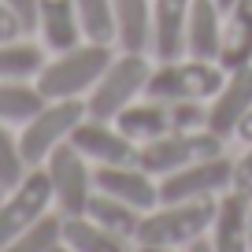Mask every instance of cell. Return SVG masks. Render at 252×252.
<instances>
[{
	"label": "cell",
	"instance_id": "obj_30",
	"mask_svg": "<svg viewBox=\"0 0 252 252\" xmlns=\"http://www.w3.org/2000/svg\"><path fill=\"white\" fill-rule=\"evenodd\" d=\"M4 4L19 15L26 33H37V0H4Z\"/></svg>",
	"mask_w": 252,
	"mask_h": 252
},
{
	"label": "cell",
	"instance_id": "obj_2",
	"mask_svg": "<svg viewBox=\"0 0 252 252\" xmlns=\"http://www.w3.org/2000/svg\"><path fill=\"white\" fill-rule=\"evenodd\" d=\"M215 200L219 197H204V200H159L152 212L141 215L134 245H163V249H186L189 241L208 234L215 215Z\"/></svg>",
	"mask_w": 252,
	"mask_h": 252
},
{
	"label": "cell",
	"instance_id": "obj_20",
	"mask_svg": "<svg viewBox=\"0 0 252 252\" xmlns=\"http://www.w3.org/2000/svg\"><path fill=\"white\" fill-rule=\"evenodd\" d=\"M219 63L226 67V71L252 63V0H237L234 8H226Z\"/></svg>",
	"mask_w": 252,
	"mask_h": 252
},
{
	"label": "cell",
	"instance_id": "obj_22",
	"mask_svg": "<svg viewBox=\"0 0 252 252\" xmlns=\"http://www.w3.org/2000/svg\"><path fill=\"white\" fill-rule=\"evenodd\" d=\"M86 215H89V219H96L104 230H111V234L130 237V241H134L145 212H137L134 204H126V200H119V197H108V193L96 189L93 200H89V208H86Z\"/></svg>",
	"mask_w": 252,
	"mask_h": 252
},
{
	"label": "cell",
	"instance_id": "obj_12",
	"mask_svg": "<svg viewBox=\"0 0 252 252\" xmlns=\"http://www.w3.org/2000/svg\"><path fill=\"white\" fill-rule=\"evenodd\" d=\"M93 186L108 197L134 204L137 212H152L159 204V178L149 174L141 163H108L93 167Z\"/></svg>",
	"mask_w": 252,
	"mask_h": 252
},
{
	"label": "cell",
	"instance_id": "obj_23",
	"mask_svg": "<svg viewBox=\"0 0 252 252\" xmlns=\"http://www.w3.org/2000/svg\"><path fill=\"white\" fill-rule=\"evenodd\" d=\"M45 96L33 82H15V78H0V123L23 126L30 115H37Z\"/></svg>",
	"mask_w": 252,
	"mask_h": 252
},
{
	"label": "cell",
	"instance_id": "obj_3",
	"mask_svg": "<svg viewBox=\"0 0 252 252\" xmlns=\"http://www.w3.org/2000/svg\"><path fill=\"white\" fill-rule=\"evenodd\" d=\"M226 78V67L215 60H197V56H178V60H152V74L149 86H145V96L152 100H212L215 89Z\"/></svg>",
	"mask_w": 252,
	"mask_h": 252
},
{
	"label": "cell",
	"instance_id": "obj_19",
	"mask_svg": "<svg viewBox=\"0 0 252 252\" xmlns=\"http://www.w3.org/2000/svg\"><path fill=\"white\" fill-rule=\"evenodd\" d=\"M119 52H149L152 45V0H111Z\"/></svg>",
	"mask_w": 252,
	"mask_h": 252
},
{
	"label": "cell",
	"instance_id": "obj_32",
	"mask_svg": "<svg viewBox=\"0 0 252 252\" xmlns=\"http://www.w3.org/2000/svg\"><path fill=\"white\" fill-rule=\"evenodd\" d=\"M186 252H215V249H212V241H208V234H204V237H197V241H189Z\"/></svg>",
	"mask_w": 252,
	"mask_h": 252
},
{
	"label": "cell",
	"instance_id": "obj_34",
	"mask_svg": "<svg viewBox=\"0 0 252 252\" xmlns=\"http://www.w3.org/2000/svg\"><path fill=\"white\" fill-rule=\"evenodd\" d=\"M48 252H71V249H67V245L60 241V245H52V249H48Z\"/></svg>",
	"mask_w": 252,
	"mask_h": 252
},
{
	"label": "cell",
	"instance_id": "obj_1",
	"mask_svg": "<svg viewBox=\"0 0 252 252\" xmlns=\"http://www.w3.org/2000/svg\"><path fill=\"white\" fill-rule=\"evenodd\" d=\"M111 60H115L111 45H104V41H78V45L56 52L52 60H45V67L33 78V86L41 89L45 100L89 96V89L100 82V74L108 71Z\"/></svg>",
	"mask_w": 252,
	"mask_h": 252
},
{
	"label": "cell",
	"instance_id": "obj_5",
	"mask_svg": "<svg viewBox=\"0 0 252 252\" xmlns=\"http://www.w3.org/2000/svg\"><path fill=\"white\" fill-rule=\"evenodd\" d=\"M86 119V96H67V100H45L37 115H30L19 126V149L30 167H41L63 141H71L74 126Z\"/></svg>",
	"mask_w": 252,
	"mask_h": 252
},
{
	"label": "cell",
	"instance_id": "obj_6",
	"mask_svg": "<svg viewBox=\"0 0 252 252\" xmlns=\"http://www.w3.org/2000/svg\"><path fill=\"white\" fill-rule=\"evenodd\" d=\"M208 156H222V137L212 134V130H167L156 141L137 145V163L156 178L174 174Z\"/></svg>",
	"mask_w": 252,
	"mask_h": 252
},
{
	"label": "cell",
	"instance_id": "obj_11",
	"mask_svg": "<svg viewBox=\"0 0 252 252\" xmlns=\"http://www.w3.org/2000/svg\"><path fill=\"white\" fill-rule=\"evenodd\" d=\"M249 108H252V63H245V67L226 71L222 86L208 100V130L219 134L222 141L234 137L241 119L249 115Z\"/></svg>",
	"mask_w": 252,
	"mask_h": 252
},
{
	"label": "cell",
	"instance_id": "obj_4",
	"mask_svg": "<svg viewBox=\"0 0 252 252\" xmlns=\"http://www.w3.org/2000/svg\"><path fill=\"white\" fill-rule=\"evenodd\" d=\"M149 74H152V56L149 52H119L108 63V71L100 74V82L89 89L86 115L115 119L126 104H134L137 96H145Z\"/></svg>",
	"mask_w": 252,
	"mask_h": 252
},
{
	"label": "cell",
	"instance_id": "obj_36",
	"mask_svg": "<svg viewBox=\"0 0 252 252\" xmlns=\"http://www.w3.org/2000/svg\"><path fill=\"white\" fill-rule=\"evenodd\" d=\"M249 252H252V219H249Z\"/></svg>",
	"mask_w": 252,
	"mask_h": 252
},
{
	"label": "cell",
	"instance_id": "obj_24",
	"mask_svg": "<svg viewBox=\"0 0 252 252\" xmlns=\"http://www.w3.org/2000/svg\"><path fill=\"white\" fill-rule=\"evenodd\" d=\"M86 41H104L115 45V15H111V0H74Z\"/></svg>",
	"mask_w": 252,
	"mask_h": 252
},
{
	"label": "cell",
	"instance_id": "obj_31",
	"mask_svg": "<svg viewBox=\"0 0 252 252\" xmlns=\"http://www.w3.org/2000/svg\"><path fill=\"white\" fill-rule=\"evenodd\" d=\"M234 137H241L245 145H252V108H249V115L241 119V126H237V134Z\"/></svg>",
	"mask_w": 252,
	"mask_h": 252
},
{
	"label": "cell",
	"instance_id": "obj_21",
	"mask_svg": "<svg viewBox=\"0 0 252 252\" xmlns=\"http://www.w3.org/2000/svg\"><path fill=\"white\" fill-rule=\"evenodd\" d=\"M45 45L30 37L15 41H0V78H15V82H33L45 67Z\"/></svg>",
	"mask_w": 252,
	"mask_h": 252
},
{
	"label": "cell",
	"instance_id": "obj_10",
	"mask_svg": "<svg viewBox=\"0 0 252 252\" xmlns=\"http://www.w3.org/2000/svg\"><path fill=\"white\" fill-rule=\"evenodd\" d=\"M71 145L89 159L93 167L108 163H137V145L115 126V119H96L86 115L71 134Z\"/></svg>",
	"mask_w": 252,
	"mask_h": 252
},
{
	"label": "cell",
	"instance_id": "obj_33",
	"mask_svg": "<svg viewBox=\"0 0 252 252\" xmlns=\"http://www.w3.org/2000/svg\"><path fill=\"white\" fill-rule=\"evenodd\" d=\"M134 252H178V249H163V245H137Z\"/></svg>",
	"mask_w": 252,
	"mask_h": 252
},
{
	"label": "cell",
	"instance_id": "obj_14",
	"mask_svg": "<svg viewBox=\"0 0 252 252\" xmlns=\"http://www.w3.org/2000/svg\"><path fill=\"white\" fill-rule=\"evenodd\" d=\"M186 23H189V0H152L149 56L156 63L186 56Z\"/></svg>",
	"mask_w": 252,
	"mask_h": 252
},
{
	"label": "cell",
	"instance_id": "obj_8",
	"mask_svg": "<svg viewBox=\"0 0 252 252\" xmlns=\"http://www.w3.org/2000/svg\"><path fill=\"white\" fill-rule=\"evenodd\" d=\"M48 208H52L48 174L45 167H30L23 174V182L4 189V197H0V245H8L11 237H19L33 222H41L48 215Z\"/></svg>",
	"mask_w": 252,
	"mask_h": 252
},
{
	"label": "cell",
	"instance_id": "obj_17",
	"mask_svg": "<svg viewBox=\"0 0 252 252\" xmlns=\"http://www.w3.org/2000/svg\"><path fill=\"white\" fill-rule=\"evenodd\" d=\"M60 241L71 252H134L137 249L130 237L104 230L89 215H60Z\"/></svg>",
	"mask_w": 252,
	"mask_h": 252
},
{
	"label": "cell",
	"instance_id": "obj_15",
	"mask_svg": "<svg viewBox=\"0 0 252 252\" xmlns=\"http://www.w3.org/2000/svg\"><path fill=\"white\" fill-rule=\"evenodd\" d=\"M222 19H226V11L219 8V0H189L186 56H197V60H215V63H219Z\"/></svg>",
	"mask_w": 252,
	"mask_h": 252
},
{
	"label": "cell",
	"instance_id": "obj_25",
	"mask_svg": "<svg viewBox=\"0 0 252 252\" xmlns=\"http://www.w3.org/2000/svg\"><path fill=\"white\" fill-rule=\"evenodd\" d=\"M52 245H60V212H48L41 222H33L30 230H23L19 237H11L8 245H0V252H48Z\"/></svg>",
	"mask_w": 252,
	"mask_h": 252
},
{
	"label": "cell",
	"instance_id": "obj_37",
	"mask_svg": "<svg viewBox=\"0 0 252 252\" xmlns=\"http://www.w3.org/2000/svg\"><path fill=\"white\" fill-rule=\"evenodd\" d=\"M0 197H4V189H0Z\"/></svg>",
	"mask_w": 252,
	"mask_h": 252
},
{
	"label": "cell",
	"instance_id": "obj_35",
	"mask_svg": "<svg viewBox=\"0 0 252 252\" xmlns=\"http://www.w3.org/2000/svg\"><path fill=\"white\" fill-rule=\"evenodd\" d=\"M234 4H237V0H219V8H222V11H226V8H234Z\"/></svg>",
	"mask_w": 252,
	"mask_h": 252
},
{
	"label": "cell",
	"instance_id": "obj_13",
	"mask_svg": "<svg viewBox=\"0 0 252 252\" xmlns=\"http://www.w3.org/2000/svg\"><path fill=\"white\" fill-rule=\"evenodd\" d=\"M249 219H252V200L237 189H226L215 200V215L208 226V241L215 252H249Z\"/></svg>",
	"mask_w": 252,
	"mask_h": 252
},
{
	"label": "cell",
	"instance_id": "obj_7",
	"mask_svg": "<svg viewBox=\"0 0 252 252\" xmlns=\"http://www.w3.org/2000/svg\"><path fill=\"white\" fill-rule=\"evenodd\" d=\"M45 174L52 186V204L60 215H86L89 200H93V163L74 149L71 141H63L52 156L45 159Z\"/></svg>",
	"mask_w": 252,
	"mask_h": 252
},
{
	"label": "cell",
	"instance_id": "obj_29",
	"mask_svg": "<svg viewBox=\"0 0 252 252\" xmlns=\"http://www.w3.org/2000/svg\"><path fill=\"white\" fill-rule=\"evenodd\" d=\"M15 37H30V33L23 30V23H19V15L0 0V41H15Z\"/></svg>",
	"mask_w": 252,
	"mask_h": 252
},
{
	"label": "cell",
	"instance_id": "obj_18",
	"mask_svg": "<svg viewBox=\"0 0 252 252\" xmlns=\"http://www.w3.org/2000/svg\"><path fill=\"white\" fill-rule=\"evenodd\" d=\"M115 126L134 145L156 141V137H163L167 130H171V108H167L163 100H152V96H137L134 104H126L115 115Z\"/></svg>",
	"mask_w": 252,
	"mask_h": 252
},
{
	"label": "cell",
	"instance_id": "obj_26",
	"mask_svg": "<svg viewBox=\"0 0 252 252\" xmlns=\"http://www.w3.org/2000/svg\"><path fill=\"white\" fill-rule=\"evenodd\" d=\"M26 171H30V163L23 159V149H19V130L0 123V189L19 186Z\"/></svg>",
	"mask_w": 252,
	"mask_h": 252
},
{
	"label": "cell",
	"instance_id": "obj_9",
	"mask_svg": "<svg viewBox=\"0 0 252 252\" xmlns=\"http://www.w3.org/2000/svg\"><path fill=\"white\" fill-rule=\"evenodd\" d=\"M234 182V159L230 156H208L182 167L174 174L159 178V200H204L222 197Z\"/></svg>",
	"mask_w": 252,
	"mask_h": 252
},
{
	"label": "cell",
	"instance_id": "obj_27",
	"mask_svg": "<svg viewBox=\"0 0 252 252\" xmlns=\"http://www.w3.org/2000/svg\"><path fill=\"white\" fill-rule=\"evenodd\" d=\"M171 108V130H208V100H174Z\"/></svg>",
	"mask_w": 252,
	"mask_h": 252
},
{
	"label": "cell",
	"instance_id": "obj_28",
	"mask_svg": "<svg viewBox=\"0 0 252 252\" xmlns=\"http://www.w3.org/2000/svg\"><path fill=\"white\" fill-rule=\"evenodd\" d=\"M230 189H237V193H245L252 200V145H245V152L234 159V182H230Z\"/></svg>",
	"mask_w": 252,
	"mask_h": 252
},
{
	"label": "cell",
	"instance_id": "obj_16",
	"mask_svg": "<svg viewBox=\"0 0 252 252\" xmlns=\"http://www.w3.org/2000/svg\"><path fill=\"white\" fill-rule=\"evenodd\" d=\"M37 37L52 52H63V48L86 41L74 0H37Z\"/></svg>",
	"mask_w": 252,
	"mask_h": 252
}]
</instances>
